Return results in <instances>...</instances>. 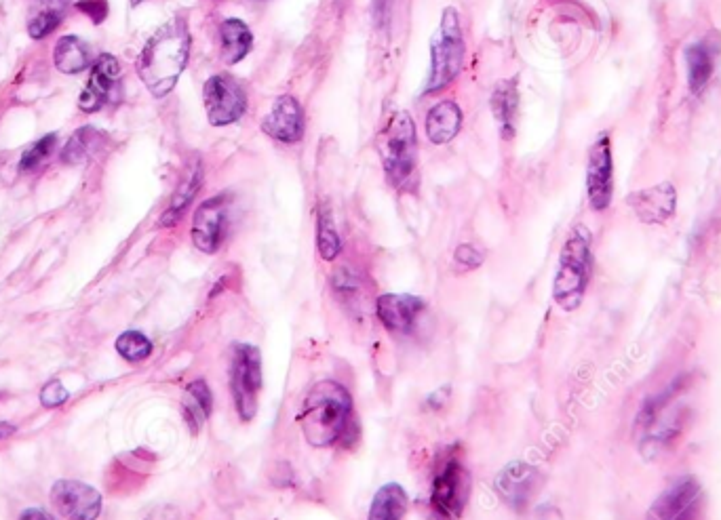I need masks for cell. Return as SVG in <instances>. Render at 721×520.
<instances>
[{"label":"cell","mask_w":721,"mask_h":520,"mask_svg":"<svg viewBox=\"0 0 721 520\" xmlns=\"http://www.w3.org/2000/svg\"><path fill=\"white\" fill-rule=\"evenodd\" d=\"M76 9L83 11L85 15H89L95 24H100L108 15V3L106 0H79L76 3Z\"/></svg>","instance_id":"obj_34"},{"label":"cell","mask_w":721,"mask_h":520,"mask_svg":"<svg viewBox=\"0 0 721 520\" xmlns=\"http://www.w3.org/2000/svg\"><path fill=\"white\" fill-rule=\"evenodd\" d=\"M298 419L308 445L317 449L355 443L359 436L353 398L342 384L331 379H323L310 388Z\"/></svg>","instance_id":"obj_1"},{"label":"cell","mask_w":721,"mask_h":520,"mask_svg":"<svg viewBox=\"0 0 721 520\" xmlns=\"http://www.w3.org/2000/svg\"><path fill=\"white\" fill-rule=\"evenodd\" d=\"M462 127V110L454 102H439L426 116V135L435 146H443L458 135Z\"/></svg>","instance_id":"obj_20"},{"label":"cell","mask_w":721,"mask_h":520,"mask_svg":"<svg viewBox=\"0 0 721 520\" xmlns=\"http://www.w3.org/2000/svg\"><path fill=\"white\" fill-rule=\"evenodd\" d=\"M203 102L207 118L213 127H226L237 123L247 112V95L237 78L228 74L211 76L203 87Z\"/></svg>","instance_id":"obj_10"},{"label":"cell","mask_w":721,"mask_h":520,"mask_svg":"<svg viewBox=\"0 0 721 520\" xmlns=\"http://www.w3.org/2000/svg\"><path fill=\"white\" fill-rule=\"evenodd\" d=\"M686 62H688V87L692 95H700L713 76L715 64H713V53L703 45H692L686 49Z\"/></svg>","instance_id":"obj_28"},{"label":"cell","mask_w":721,"mask_h":520,"mask_svg":"<svg viewBox=\"0 0 721 520\" xmlns=\"http://www.w3.org/2000/svg\"><path fill=\"white\" fill-rule=\"evenodd\" d=\"M201 182H203V167L197 160V163L188 165L180 186L175 188L171 203H169L167 211L161 217V226L163 228H171V226H175L180 222L182 215L186 213V209L190 207V203L194 200V196H197V192L201 188Z\"/></svg>","instance_id":"obj_19"},{"label":"cell","mask_w":721,"mask_h":520,"mask_svg":"<svg viewBox=\"0 0 721 520\" xmlns=\"http://www.w3.org/2000/svg\"><path fill=\"white\" fill-rule=\"evenodd\" d=\"M230 394L241 422H251L258 413L262 390V354L256 346L237 344L230 356Z\"/></svg>","instance_id":"obj_7"},{"label":"cell","mask_w":721,"mask_h":520,"mask_svg":"<svg viewBox=\"0 0 721 520\" xmlns=\"http://www.w3.org/2000/svg\"><path fill=\"white\" fill-rule=\"evenodd\" d=\"M684 392L686 379H679L667 390L648 398L639 409L635 424L639 430L641 453L646 457L658 459L662 453L671 451L684 434L690 419V407L681 403Z\"/></svg>","instance_id":"obj_3"},{"label":"cell","mask_w":721,"mask_h":520,"mask_svg":"<svg viewBox=\"0 0 721 520\" xmlns=\"http://www.w3.org/2000/svg\"><path fill=\"white\" fill-rule=\"evenodd\" d=\"M317 249L325 262H334L342 251V240L336 230L334 217H331V211L325 205H321L317 217Z\"/></svg>","instance_id":"obj_29"},{"label":"cell","mask_w":721,"mask_h":520,"mask_svg":"<svg viewBox=\"0 0 721 520\" xmlns=\"http://www.w3.org/2000/svg\"><path fill=\"white\" fill-rule=\"evenodd\" d=\"M121 66L119 59L102 55L93 64L89 83L81 93L79 108L83 112H97L110 102H119L121 97Z\"/></svg>","instance_id":"obj_13"},{"label":"cell","mask_w":721,"mask_h":520,"mask_svg":"<svg viewBox=\"0 0 721 520\" xmlns=\"http://www.w3.org/2000/svg\"><path fill=\"white\" fill-rule=\"evenodd\" d=\"M648 520H707L703 487L692 476L677 478L652 504Z\"/></svg>","instance_id":"obj_9"},{"label":"cell","mask_w":721,"mask_h":520,"mask_svg":"<svg viewBox=\"0 0 721 520\" xmlns=\"http://www.w3.org/2000/svg\"><path fill=\"white\" fill-rule=\"evenodd\" d=\"M144 520H180L178 510L173 508H157L152 514H148Z\"/></svg>","instance_id":"obj_35"},{"label":"cell","mask_w":721,"mask_h":520,"mask_svg":"<svg viewBox=\"0 0 721 520\" xmlns=\"http://www.w3.org/2000/svg\"><path fill=\"white\" fill-rule=\"evenodd\" d=\"M51 504L66 520H97L102 514V495L81 480H57Z\"/></svg>","instance_id":"obj_11"},{"label":"cell","mask_w":721,"mask_h":520,"mask_svg":"<svg viewBox=\"0 0 721 520\" xmlns=\"http://www.w3.org/2000/svg\"><path fill=\"white\" fill-rule=\"evenodd\" d=\"M70 0H30L28 32L32 38L41 40L62 24Z\"/></svg>","instance_id":"obj_21"},{"label":"cell","mask_w":721,"mask_h":520,"mask_svg":"<svg viewBox=\"0 0 721 520\" xmlns=\"http://www.w3.org/2000/svg\"><path fill=\"white\" fill-rule=\"evenodd\" d=\"M66 400H68V392H66V388H64L60 382H57V379H55V382H49V384L41 390V403H43L45 407H49V409L64 405Z\"/></svg>","instance_id":"obj_32"},{"label":"cell","mask_w":721,"mask_h":520,"mask_svg":"<svg viewBox=\"0 0 721 520\" xmlns=\"http://www.w3.org/2000/svg\"><path fill=\"white\" fill-rule=\"evenodd\" d=\"M116 352L129 363H142L152 354V342L140 331H127L116 339Z\"/></svg>","instance_id":"obj_30"},{"label":"cell","mask_w":721,"mask_h":520,"mask_svg":"<svg viewBox=\"0 0 721 520\" xmlns=\"http://www.w3.org/2000/svg\"><path fill=\"white\" fill-rule=\"evenodd\" d=\"M253 45V36L247 24L241 19H226L220 26V47H222V59L226 64L235 66L241 59L247 57Z\"/></svg>","instance_id":"obj_24"},{"label":"cell","mask_w":721,"mask_h":520,"mask_svg":"<svg viewBox=\"0 0 721 520\" xmlns=\"http://www.w3.org/2000/svg\"><path fill=\"white\" fill-rule=\"evenodd\" d=\"M262 129L283 144H296L304 135V112L296 97L281 95L272 104Z\"/></svg>","instance_id":"obj_18"},{"label":"cell","mask_w":721,"mask_h":520,"mask_svg":"<svg viewBox=\"0 0 721 520\" xmlns=\"http://www.w3.org/2000/svg\"><path fill=\"white\" fill-rule=\"evenodd\" d=\"M190 55V30L186 19L175 17L154 32L138 57V74L154 97H165L178 83Z\"/></svg>","instance_id":"obj_2"},{"label":"cell","mask_w":721,"mask_h":520,"mask_svg":"<svg viewBox=\"0 0 721 520\" xmlns=\"http://www.w3.org/2000/svg\"><path fill=\"white\" fill-rule=\"evenodd\" d=\"M456 264L466 268V270H473V268H479L483 264V253L473 247V245H460L456 249Z\"/></svg>","instance_id":"obj_33"},{"label":"cell","mask_w":721,"mask_h":520,"mask_svg":"<svg viewBox=\"0 0 721 520\" xmlns=\"http://www.w3.org/2000/svg\"><path fill=\"white\" fill-rule=\"evenodd\" d=\"M53 148H55V135H47L43 139H38V142L34 146H30L24 156H22V163H19V167H22L24 173H36L38 169H43L45 163L49 160V156L53 154Z\"/></svg>","instance_id":"obj_31"},{"label":"cell","mask_w":721,"mask_h":520,"mask_svg":"<svg viewBox=\"0 0 721 520\" xmlns=\"http://www.w3.org/2000/svg\"><path fill=\"white\" fill-rule=\"evenodd\" d=\"M540 487H542L540 470L525 462H515L511 466H506L496 480V489L504 499V504L511 506L517 512L530 508Z\"/></svg>","instance_id":"obj_14"},{"label":"cell","mask_w":721,"mask_h":520,"mask_svg":"<svg viewBox=\"0 0 721 520\" xmlns=\"http://www.w3.org/2000/svg\"><path fill=\"white\" fill-rule=\"evenodd\" d=\"M409 499L403 487L384 485L376 495L367 520H403L407 514Z\"/></svg>","instance_id":"obj_26"},{"label":"cell","mask_w":721,"mask_h":520,"mask_svg":"<svg viewBox=\"0 0 721 520\" xmlns=\"http://www.w3.org/2000/svg\"><path fill=\"white\" fill-rule=\"evenodd\" d=\"M433 70L431 80H428V93H435L450 85L458 76L464 59V36L458 11L454 7H447L441 15L439 30L433 38Z\"/></svg>","instance_id":"obj_8"},{"label":"cell","mask_w":721,"mask_h":520,"mask_svg":"<svg viewBox=\"0 0 721 520\" xmlns=\"http://www.w3.org/2000/svg\"><path fill=\"white\" fill-rule=\"evenodd\" d=\"M376 312H378L380 323L388 331L399 333V335H409L418 327L422 314L426 312V304L420 297H414V295L386 293V295L378 297Z\"/></svg>","instance_id":"obj_17"},{"label":"cell","mask_w":721,"mask_h":520,"mask_svg":"<svg viewBox=\"0 0 721 520\" xmlns=\"http://www.w3.org/2000/svg\"><path fill=\"white\" fill-rule=\"evenodd\" d=\"M226 211L228 198H209L197 209L192 219V243L199 251L213 255L224 243L226 236Z\"/></svg>","instance_id":"obj_15"},{"label":"cell","mask_w":721,"mask_h":520,"mask_svg":"<svg viewBox=\"0 0 721 520\" xmlns=\"http://www.w3.org/2000/svg\"><path fill=\"white\" fill-rule=\"evenodd\" d=\"M587 194H589V203L595 211H606L612 205L614 160H612V144L608 135L599 137L589 152Z\"/></svg>","instance_id":"obj_12"},{"label":"cell","mask_w":721,"mask_h":520,"mask_svg":"<svg viewBox=\"0 0 721 520\" xmlns=\"http://www.w3.org/2000/svg\"><path fill=\"white\" fill-rule=\"evenodd\" d=\"M471 495V476L458 445L437 459L431 483V510L437 520H460Z\"/></svg>","instance_id":"obj_6"},{"label":"cell","mask_w":721,"mask_h":520,"mask_svg":"<svg viewBox=\"0 0 721 520\" xmlns=\"http://www.w3.org/2000/svg\"><path fill=\"white\" fill-rule=\"evenodd\" d=\"M106 144H108V137L102 131L91 129V127H83L68 139V144L62 150L60 160L64 165H70V167L83 165V163H87V160H91V158H95L97 154H100V150Z\"/></svg>","instance_id":"obj_22"},{"label":"cell","mask_w":721,"mask_h":520,"mask_svg":"<svg viewBox=\"0 0 721 520\" xmlns=\"http://www.w3.org/2000/svg\"><path fill=\"white\" fill-rule=\"evenodd\" d=\"M492 112L498 120L500 131L504 137L515 135V120L519 112V89L517 80H502L492 93Z\"/></svg>","instance_id":"obj_23"},{"label":"cell","mask_w":721,"mask_h":520,"mask_svg":"<svg viewBox=\"0 0 721 520\" xmlns=\"http://www.w3.org/2000/svg\"><path fill=\"white\" fill-rule=\"evenodd\" d=\"M380 154L388 182L397 190H412L418 165L416 125L407 112H397L388 120L380 137Z\"/></svg>","instance_id":"obj_5"},{"label":"cell","mask_w":721,"mask_h":520,"mask_svg":"<svg viewBox=\"0 0 721 520\" xmlns=\"http://www.w3.org/2000/svg\"><path fill=\"white\" fill-rule=\"evenodd\" d=\"M11 434H15V426H11V424H0V440L9 438Z\"/></svg>","instance_id":"obj_37"},{"label":"cell","mask_w":721,"mask_h":520,"mask_svg":"<svg viewBox=\"0 0 721 520\" xmlns=\"http://www.w3.org/2000/svg\"><path fill=\"white\" fill-rule=\"evenodd\" d=\"M211 407H213V396H211L209 386L203 382V379L192 382L188 386L186 398H184V415H186V422L194 434H197L199 428L209 419Z\"/></svg>","instance_id":"obj_27"},{"label":"cell","mask_w":721,"mask_h":520,"mask_svg":"<svg viewBox=\"0 0 721 520\" xmlns=\"http://www.w3.org/2000/svg\"><path fill=\"white\" fill-rule=\"evenodd\" d=\"M53 62L64 74H79L91 66V51L79 36H64L57 40Z\"/></svg>","instance_id":"obj_25"},{"label":"cell","mask_w":721,"mask_h":520,"mask_svg":"<svg viewBox=\"0 0 721 520\" xmlns=\"http://www.w3.org/2000/svg\"><path fill=\"white\" fill-rule=\"evenodd\" d=\"M142 3V0H131V5H140Z\"/></svg>","instance_id":"obj_38"},{"label":"cell","mask_w":721,"mask_h":520,"mask_svg":"<svg viewBox=\"0 0 721 520\" xmlns=\"http://www.w3.org/2000/svg\"><path fill=\"white\" fill-rule=\"evenodd\" d=\"M19 520H53V518L43 510H26Z\"/></svg>","instance_id":"obj_36"},{"label":"cell","mask_w":721,"mask_h":520,"mask_svg":"<svg viewBox=\"0 0 721 520\" xmlns=\"http://www.w3.org/2000/svg\"><path fill=\"white\" fill-rule=\"evenodd\" d=\"M629 207L641 224L662 226L673 219L677 211V190L671 182H660L656 186L643 188L629 194Z\"/></svg>","instance_id":"obj_16"},{"label":"cell","mask_w":721,"mask_h":520,"mask_svg":"<svg viewBox=\"0 0 721 520\" xmlns=\"http://www.w3.org/2000/svg\"><path fill=\"white\" fill-rule=\"evenodd\" d=\"M591 243V232L584 226H576L561 249L559 270L553 283V299L565 312L578 310L584 295H587L593 270Z\"/></svg>","instance_id":"obj_4"}]
</instances>
